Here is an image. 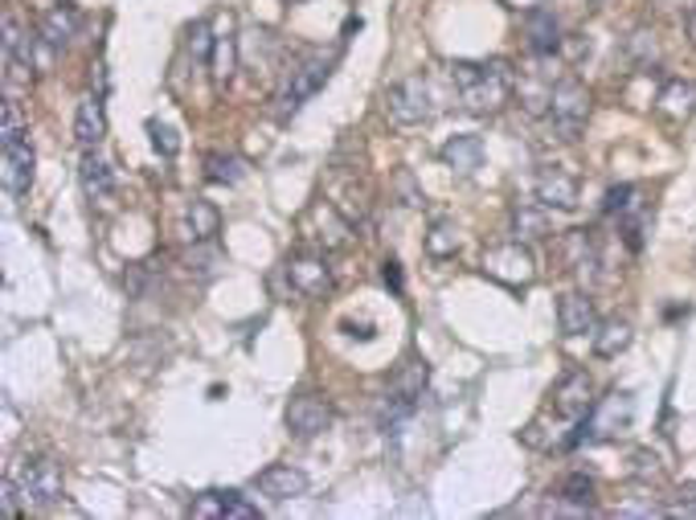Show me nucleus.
<instances>
[{"label": "nucleus", "instance_id": "nucleus-1", "mask_svg": "<svg viewBox=\"0 0 696 520\" xmlns=\"http://www.w3.org/2000/svg\"><path fill=\"white\" fill-rule=\"evenodd\" d=\"M594 410V381L586 369H569L550 393V406L536 414L533 423L520 430V439L536 447V451H553V447H578V426L586 414Z\"/></svg>", "mask_w": 696, "mask_h": 520}, {"label": "nucleus", "instance_id": "nucleus-2", "mask_svg": "<svg viewBox=\"0 0 696 520\" xmlns=\"http://www.w3.org/2000/svg\"><path fill=\"white\" fill-rule=\"evenodd\" d=\"M451 79L463 111L471 115H496L508 103V95L517 91V70L504 58H492V62H455Z\"/></svg>", "mask_w": 696, "mask_h": 520}, {"label": "nucleus", "instance_id": "nucleus-3", "mask_svg": "<svg viewBox=\"0 0 696 520\" xmlns=\"http://www.w3.org/2000/svg\"><path fill=\"white\" fill-rule=\"evenodd\" d=\"M9 480L16 484L25 508H49L62 500V468H58V459H49V456L21 459L13 472H9Z\"/></svg>", "mask_w": 696, "mask_h": 520}, {"label": "nucleus", "instance_id": "nucleus-4", "mask_svg": "<svg viewBox=\"0 0 696 520\" xmlns=\"http://www.w3.org/2000/svg\"><path fill=\"white\" fill-rule=\"evenodd\" d=\"M590 91H586L578 79H562L553 82V95H550V128L557 140H578L586 131V119H590Z\"/></svg>", "mask_w": 696, "mask_h": 520}, {"label": "nucleus", "instance_id": "nucleus-5", "mask_svg": "<svg viewBox=\"0 0 696 520\" xmlns=\"http://www.w3.org/2000/svg\"><path fill=\"white\" fill-rule=\"evenodd\" d=\"M299 238H304L311 250L332 255V250H344V246L353 243V222H349L332 201H316V205H308V213L299 217Z\"/></svg>", "mask_w": 696, "mask_h": 520}, {"label": "nucleus", "instance_id": "nucleus-6", "mask_svg": "<svg viewBox=\"0 0 696 520\" xmlns=\"http://www.w3.org/2000/svg\"><path fill=\"white\" fill-rule=\"evenodd\" d=\"M635 423V398L627 390L606 393L602 402H594V410L586 414V423L578 426V442H602L627 435Z\"/></svg>", "mask_w": 696, "mask_h": 520}, {"label": "nucleus", "instance_id": "nucleus-7", "mask_svg": "<svg viewBox=\"0 0 696 520\" xmlns=\"http://www.w3.org/2000/svg\"><path fill=\"white\" fill-rule=\"evenodd\" d=\"M484 275L504 283V287H529L536 279V259L529 243H500V246H487L484 250Z\"/></svg>", "mask_w": 696, "mask_h": 520}, {"label": "nucleus", "instance_id": "nucleus-8", "mask_svg": "<svg viewBox=\"0 0 696 520\" xmlns=\"http://www.w3.org/2000/svg\"><path fill=\"white\" fill-rule=\"evenodd\" d=\"M386 115L398 123V128H418L426 123L435 107H430V82L422 74H410V79L393 82L386 91Z\"/></svg>", "mask_w": 696, "mask_h": 520}, {"label": "nucleus", "instance_id": "nucleus-9", "mask_svg": "<svg viewBox=\"0 0 696 520\" xmlns=\"http://www.w3.org/2000/svg\"><path fill=\"white\" fill-rule=\"evenodd\" d=\"M325 82H328L325 58H304L299 66H292L287 79H283V91H279V119H292Z\"/></svg>", "mask_w": 696, "mask_h": 520}, {"label": "nucleus", "instance_id": "nucleus-10", "mask_svg": "<svg viewBox=\"0 0 696 520\" xmlns=\"http://www.w3.org/2000/svg\"><path fill=\"white\" fill-rule=\"evenodd\" d=\"M578 177L562 168V164H545V168H536L533 177V193L536 201L545 205V210H574L578 205Z\"/></svg>", "mask_w": 696, "mask_h": 520}, {"label": "nucleus", "instance_id": "nucleus-11", "mask_svg": "<svg viewBox=\"0 0 696 520\" xmlns=\"http://www.w3.org/2000/svg\"><path fill=\"white\" fill-rule=\"evenodd\" d=\"M287 283L304 299H325L332 292V267L325 262L320 250L316 255H295V259H287Z\"/></svg>", "mask_w": 696, "mask_h": 520}, {"label": "nucleus", "instance_id": "nucleus-12", "mask_svg": "<svg viewBox=\"0 0 696 520\" xmlns=\"http://www.w3.org/2000/svg\"><path fill=\"white\" fill-rule=\"evenodd\" d=\"M0 168H4V189L21 197L33 180V144L30 135H0Z\"/></svg>", "mask_w": 696, "mask_h": 520}, {"label": "nucleus", "instance_id": "nucleus-13", "mask_svg": "<svg viewBox=\"0 0 696 520\" xmlns=\"http://www.w3.org/2000/svg\"><path fill=\"white\" fill-rule=\"evenodd\" d=\"M332 426V406L316 393H295L287 402V430L295 439H316Z\"/></svg>", "mask_w": 696, "mask_h": 520}, {"label": "nucleus", "instance_id": "nucleus-14", "mask_svg": "<svg viewBox=\"0 0 696 520\" xmlns=\"http://www.w3.org/2000/svg\"><path fill=\"white\" fill-rule=\"evenodd\" d=\"M189 517L197 520H255L259 517V508L243 500L238 492H205V496H197L193 508H189Z\"/></svg>", "mask_w": 696, "mask_h": 520}, {"label": "nucleus", "instance_id": "nucleus-15", "mask_svg": "<svg viewBox=\"0 0 696 520\" xmlns=\"http://www.w3.org/2000/svg\"><path fill=\"white\" fill-rule=\"evenodd\" d=\"M557 328H562V336H594V328H599V311H594V299L582 292H569L557 299Z\"/></svg>", "mask_w": 696, "mask_h": 520}, {"label": "nucleus", "instance_id": "nucleus-16", "mask_svg": "<svg viewBox=\"0 0 696 520\" xmlns=\"http://www.w3.org/2000/svg\"><path fill=\"white\" fill-rule=\"evenodd\" d=\"M255 488L262 492V496H271V500H295V496H304L308 492V475L299 472V468H292V463H271L267 472H259V480H255Z\"/></svg>", "mask_w": 696, "mask_h": 520}, {"label": "nucleus", "instance_id": "nucleus-17", "mask_svg": "<svg viewBox=\"0 0 696 520\" xmlns=\"http://www.w3.org/2000/svg\"><path fill=\"white\" fill-rule=\"evenodd\" d=\"M656 111L664 115L668 123H688L696 111V82L684 79H668L656 95Z\"/></svg>", "mask_w": 696, "mask_h": 520}, {"label": "nucleus", "instance_id": "nucleus-18", "mask_svg": "<svg viewBox=\"0 0 696 520\" xmlns=\"http://www.w3.org/2000/svg\"><path fill=\"white\" fill-rule=\"evenodd\" d=\"M107 135V111H103V98L86 95L79 103V115H74V140H79L82 152H95Z\"/></svg>", "mask_w": 696, "mask_h": 520}, {"label": "nucleus", "instance_id": "nucleus-19", "mask_svg": "<svg viewBox=\"0 0 696 520\" xmlns=\"http://www.w3.org/2000/svg\"><path fill=\"white\" fill-rule=\"evenodd\" d=\"M557 250H562V262H566L574 275H590V271L599 267V250H594L590 229H566Z\"/></svg>", "mask_w": 696, "mask_h": 520}, {"label": "nucleus", "instance_id": "nucleus-20", "mask_svg": "<svg viewBox=\"0 0 696 520\" xmlns=\"http://www.w3.org/2000/svg\"><path fill=\"white\" fill-rule=\"evenodd\" d=\"M524 33H529V49H533L536 58H550V54H557V46H562V29H557V16L550 13V9H529V21H524Z\"/></svg>", "mask_w": 696, "mask_h": 520}, {"label": "nucleus", "instance_id": "nucleus-21", "mask_svg": "<svg viewBox=\"0 0 696 520\" xmlns=\"http://www.w3.org/2000/svg\"><path fill=\"white\" fill-rule=\"evenodd\" d=\"M79 25H82V13L74 9V4H66V0L42 13V37H46L54 49H62L66 42L79 33Z\"/></svg>", "mask_w": 696, "mask_h": 520}, {"label": "nucleus", "instance_id": "nucleus-22", "mask_svg": "<svg viewBox=\"0 0 696 520\" xmlns=\"http://www.w3.org/2000/svg\"><path fill=\"white\" fill-rule=\"evenodd\" d=\"M480 161H484V140L480 135H455V140L443 144V164L455 168V173H463V177L475 173Z\"/></svg>", "mask_w": 696, "mask_h": 520}, {"label": "nucleus", "instance_id": "nucleus-23", "mask_svg": "<svg viewBox=\"0 0 696 520\" xmlns=\"http://www.w3.org/2000/svg\"><path fill=\"white\" fill-rule=\"evenodd\" d=\"M217 229H222V213L213 210L210 201H189V210H185V238L189 243H213L217 238Z\"/></svg>", "mask_w": 696, "mask_h": 520}, {"label": "nucleus", "instance_id": "nucleus-24", "mask_svg": "<svg viewBox=\"0 0 696 520\" xmlns=\"http://www.w3.org/2000/svg\"><path fill=\"white\" fill-rule=\"evenodd\" d=\"M82 189L91 201H107L115 193V173L111 164L103 161L98 152H82Z\"/></svg>", "mask_w": 696, "mask_h": 520}, {"label": "nucleus", "instance_id": "nucleus-25", "mask_svg": "<svg viewBox=\"0 0 696 520\" xmlns=\"http://www.w3.org/2000/svg\"><path fill=\"white\" fill-rule=\"evenodd\" d=\"M632 324L627 320H618V316H611V320H602L599 328H594V353L599 357H618V353H627V344H632Z\"/></svg>", "mask_w": 696, "mask_h": 520}, {"label": "nucleus", "instance_id": "nucleus-26", "mask_svg": "<svg viewBox=\"0 0 696 520\" xmlns=\"http://www.w3.org/2000/svg\"><path fill=\"white\" fill-rule=\"evenodd\" d=\"M517 95H520V107L524 115H545L550 111V95H553V82L533 70V74H520L517 79Z\"/></svg>", "mask_w": 696, "mask_h": 520}, {"label": "nucleus", "instance_id": "nucleus-27", "mask_svg": "<svg viewBox=\"0 0 696 520\" xmlns=\"http://www.w3.org/2000/svg\"><path fill=\"white\" fill-rule=\"evenodd\" d=\"M512 234L520 243H533V238H545L550 234V217H545V205H517L512 210Z\"/></svg>", "mask_w": 696, "mask_h": 520}, {"label": "nucleus", "instance_id": "nucleus-28", "mask_svg": "<svg viewBox=\"0 0 696 520\" xmlns=\"http://www.w3.org/2000/svg\"><path fill=\"white\" fill-rule=\"evenodd\" d=\"M422 246H426V255L430 259H451L455 250H459V226L455 222H447V217H438V222H430V229H426V238H422Z\"/></svg>", "mask_w": 696, "mask_h": 520}, {"label": "nucleus", "instance_id": "nucleus-29", "mask_svg": "<svg viewBox=\"0 0 696 520\" xmlns=\"http://www.w3.org/2000/svg\"><path fill=\"white\" fill-rule=\"evenodd\" d=\"M562 500H566V505H553V508H545V512H582V508H590L594 505V480H586V475H566Z\"/></svg>", "mask_w": 696, "mask_h": 520}, {"label": "nucleus", "instance_id": "nucleus-30", "mask_svg": "<svg viewBox=\"0 0 696 520\" xmlns=\"http://www.w3.org/2000/svg\"><path fill=\"white\" fill-rule=\"evenodd\" d=\"M243 177H246L243 156H226V152L205 156V180H210V185H238Z\"/></svg>", "mask_w": 696, "mask_h": 520}, {"label": "nucleus", "instance_id": "nucleus-31", "mask_svg": "<svg viewBox=\"0 0 696 520\" xmlns=\"http://www.w3.org/2000/svg\"><path fill=\"white\" fill-rule=\"evenodd\" d=\"M656 54H660V42H656L651 29H635L632 37H627V58H632L635 70H651Z\"/></svg>", "mask_w": 696, "mask_h": 520}, {"label": "nucleus", "instance_id": "nucleus-32", "mask_svg": "<svg viewBox=\"0 0 696 520\" xmlns=\"http://www.w3.org/2000/svg\"><path fill=\"white\" fill-rule=\"evenodd\" d=\"M197 250L185 255V267H189V275L197 279H213L217 275V267H222V255H217V246L213 243H193Z\"/></svg>", "mask_w": 696, "mask_h": 520}, {"label": "nucleus", "instance_id": "nucleus-33", "mask_svg": "<svg viewBox=\"0 0 696 520\" xmlns=\"http://www.w3.org/2000/svg\"><path fill=\"white\" fill-rule=\"evenodd\" d=\"M185 46H189V54H193L197 62H210L213 46H217V37L210 33V21H193L189 33H185Z\"/></svg>", "mask_w": 696, "mask_h": 520}, {"label": "nucleus", "instance_id": "nucleus-34", "mask_svg": "<svg viewBox=\"0 0 696 520\" xmlns=\"http://www.w3.org/2000/svg\"><path fill=\"white\" fill-rule=\"evenodd\" d=\"M210 66H213V82H217V86H226V82L234 79V66L238 62H234V42H229V37H217Z\"/></svg>", "mask_w": 696, "mask_h": 520}, {"label": "nucleus", "instance_id": "nucleus-35", "mask_svg": "<svg viewBox=\"0 0 696 520\" xmlns=\"http://www.w3.org/2000/svg\"><path fill=\"white\" fill-rule=\"evenodd\" d=\"M664 475V468H660V456L656 451H648V447H639L632 456V480H639V484H651V480H660Z\"/></svg>", "mask_w": 696, "mask_h": 520}, {"label": "nucleus", "instance_id": "nucleus-36", "mask_svg": "<svg viewBox=\"0 0 696 520\" xmlns=\"http://www.w3.org/2000/svg\"><path fill=\"white\" fill-rule=\"evenodd\" d=\"M635 197H639V189H635V185H618V189H611V193H606V201H602V213H606V217H618V213L632 205Z\"/></svg>", "mask_w": 696, "mask_h": 520}, {"label": "nucleus", "instance_id": "nucleus-37", "mask_svg": "<svg viewBox=\"0 0 696 520\" xmlns=\"http://www.w3.org/2000/svg\"><path fill=\"white\" fill-rule=\"evenodd\" d=\"M148 131H152V144H156V152H164V156H177V152H180L177 131L168 128V123H148Z\"/></svg>", "mask_w": 696, "mask_h": 520}, {"label": "nucleus", "instance_id": "nucleus-38", "mask_svg": "<svg viewBox=\"0 0 696 520\" xmlns=\"http://www.w3.org/2000/svg\"><path fill=\"white\" fill-rule=\"evenodd\" d=\"M615 512H618V517H656L660 508H656V505H618Z\"/></svg>", "mask_w": 696, "mask_h": 520}, {"label": "nucleus", "instance_id": "nucleus-39", "mask_svg": "<svg viewBox=\"0 0 696 520\" xmlns=\"http://www.w3.org/2000/svg\"><path fill=\"white\" fill-rule=\"evenodd\" d=\"M386 287H393V292H402V267L389 259L386 262Z\"/></svg>", "mask_w": 696, "mask_h": 520}, {"label": "nucleus", "instance_id": "nucleus-40", "mask_svg": "<svg viewBox=\"0 0 696 520\" xmlns=\"http://www.w3.org/2000/svg\"><path fill=\"white\" fill-rule=\"evenodd\" d=\"M676 512H684V517H696V484L693 488H684L681 505H676Z\"/></svg>", "mask_w": 696, "mask_h": 520}, {"label": "nucleus", "instance_id": "nucleus-41", "mask_svg": "<svg viewBox=\"0 0 696 520\" xmlns=\"http://www.w3.org/2000/svg\"><path fill=\"white\" fill-rule=\"evenodd\" d=\"M684 29H688V42H693V49H696V4L688 9V16H684Z\"/></svg>", "mask_w": 696, "mask_h": 520}, {"label": "nucleus", "instance_id": "nucleus-42", "mask_svg": "<svg viewBox=\"0 0 696 520\" xmlns=\"http://www.w3.org/2000/svg\"><path fill=\"white\" fill-rule=\"evenodd\" d=\"M508 4H512V9H536L541 0H508Z\"/></svg>", "mask_w": 696, "mask_h": 520}, {"label": "nucleus", "instance_id": "nucleus-43", "mask_svg": "<svg viewBox=\"0 0 696 520\" xmlns=\"http://www.w3.org/2000/svg\"><path fill=\"white\" fill-rule=\"evenodd\" d=\"M287 4H304V0H287Z\"/></svg>", "mask_w": 696, "mask_h": 520}]
</instances>
